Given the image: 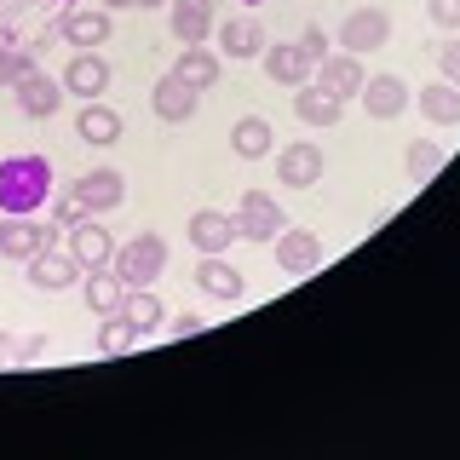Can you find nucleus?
Returning a JSON list of instances; mask_svg holds the SVG:
<instances>
[{
	"label": "nucleus",
	"mask_w": 460,
	"mask_h": 460,
	"mask_svg": "<svg viewBox=\"0 0 460 460\" xmlns=\"http://www.w3.org/2000/svg\"><path fill=\"white\" fill-rule=\"evenodd\" d=\"M184 236H190L196 253H230V242H236V213H219V208H196L190 225H184Z\"/></svg>",
	"instance_id": "16"
},
{
	"label": "nucleus",
	"mask_w": 460,
	"mask_h": 460,
	"mask_svg": "<svg viewBox=\"0 0 460 460\" xmlns=\"http://www.w3.org/2000/svg\"><path fill=\"white\" fill-rule=\"evenodd\" d=\"M402 167H409V184H431L443 167H449V150L431 144V138H414L409 150H402Z\"/></svg>",
	"instance_id": "28"
},
{
	"label": "nucleus",
	"mask_w": 460,
	"mask_h": 460,
	"mask_svg": "<svg viewBox=\"0 0 460 460\" xmlns=\"http://www.w3.org/2000/svg\"><path fill=\"white\" fill-rule=\"evenodd\" d=\"M110 270L127 288H155V277L167 270V236H162V230H138L133 242H115Z\"/></svg>",
	"instance_id": "2"
},
{
	"label": "nucleus",
	"mask_w": 460,
	"mask_h": 460,
	"mask_svg": "<svg viewBox=\"0 0 460 460\" xmlns=\"http://www.w3.org/2000/svg\"><path fill=\"white\" fill-rule=\"evenodd\" d=\"M121 311L133 316V328H138L144 340H150L155 328L167 323V305H162V299H155V288H133V294H127V305H121Z\"/></svg>",
	"instance_id": "30"
},
{
	"label": "nucleus",
	"mask_w": 460,
	"mask_h": 460,
	"mask_svg": "<svg viewBox=\"0 0 460 460\" xmlns=\"http://www.w3.org/2000/svg\"><path fill=\"white\" fill-rule=\"evenodd\" d=\"M121 133H127V121L104 104V98L81 104V115H75V138H81V144H115Z\"/></svg>",
	"instance_id": "26"
},
{
	"label": "nucleus",
	"mask_w": 460,
	"mask_h": 460,
	"mask_svg": "<svg viewBox=\"0 0 460 460\" xmlns=\"http://www.w3.org/2000/svg\"><path fill=\"white\" fill-rule=\"evenodd\" d=\"M230 150H236L242 162H265V155H277V127H270L265 115H242V121L230 127Z\"/></svg>",
	"instance_id": "23"
},
{
	"label": "nucleus",
	"mask_w": 460,
	"mask_h": 460,
	"mask_svg": "<svg viewBox=\"0 0 460 460\" xmlns=\"http://www.w3.org/2000/svg\"><path fill=\"white\" fill-rule=\"evenodd\" d=\"M316 86H328L334 98H357L363 93V81H368V69H363V58L357 52H328L323 64H316Z\"/></svg>",
	"instance_id": "20"
},
{
	"label": "nucleus",
	"mask_w": 460,
	"mask_h": 460,
	"mask_svg": "<svg viewBox=\"0 0 460 460\" xmlns=\"http://www.w3.org/2000/svg\"><path fill=\"white\" fill-rule=\"evenodd\" d=\"M414 110L426 115L431 127H460V86L455 81H426V86H414Z\"/></svg>",
	"instance_id": "22"
},
{
	"label": "nucleus",
	"mask_w": 460,
	"mask_h": 460,
	"mask_svg": "<svg viewBox=\"0 0 460 460\" xmlns=\"http://www.w3.org/2000/svg\"><path fill=\"white\" fill-rule=\"evenodd\" d=\"M213 35H219V58H230V64H242V58H259V52H265V23H259L253 12L213 23Z\"/></svg>",
	"instance_id": "18"
},
{
	"label": "nucleus",
	"mask_w": 460,
	"mask_h": 460,
	"mask_svg": "<svg viewBox=\"0 0 460 460\" xmlns=\"http://www.w3.org/2000/svg\"><path fill=\"white\" fill-rule=\"evenodd\" d=\"M385 40H392V12H380V6H357V12H345V23H340V52H380Z\"/></svg>",
	"instance_id": "7"
},
{
	"label": "nucleus",
	"mask_w": 460,
	"mask_h": 460,
	"mask_svg": "<svg viewBox=\"0 0 460 460\" xmlns=\"http://www.w3.org/2000/svg\"><path fill=\"white\" fill-rule=\"evenodd\" d=\"M277 179L288 190H311V184H323V144L316 138H294L277 150Z\"/></svg>",
	"instance_id": "8"
},
{
	"label": "nucleus",
	"mask_w": 460,
	"mask_h": 460,
	"mask_svg": "<svg viewBox=\"0 0 460 460\" xmlns=\"http://www.w3.org/2000/svg\"><path fill=\"white\" fill-rule=\"evenodd\" d=\"M150 110H155V121H167V127H184V121H190V115L201 110V93H196V86H184V81L167 69V75L150 86Z\"/></svg>",
	"instance_id": "14"
},
{
	"label": "nucleus",
	"mask_w": 460,
	"mask_h": 460,
	"mask_svg": "<svg viewBox=\"0 0 460 460\" xmlns=\"http://www.w3.org/2000/svg\"><path fill=\"white\" fill-rule=\"evenodd\" d=\"M438 75L460 86V35H449V40L438 47Z\"/></svg>",
	"instance_id": "36"
},
{
	"label": "nucleus",
	"mask_w": 460,
	"mask_h": 460,
	"mask_svg": "<svg viewBox=\"0 0 460 460\" xmlns=\"http://www.w3.org/2000/svg\"><path fill=\"white\" fill-rule=\"evenodd\" d=\"M127 294H133V288H127L121 277H115L110 265H104V270H86V282H81V299H86V311H98V316L121 311V305H127Z\"/></svg>",
	"instance_id": "27"
},
{
	"label": "nucleus",
	"mask_w": 460,
	"mask_h": 460,
	"mask_svg": "<svg viewBox=\"0 0 460 460\" xmlns=\"http://www.w3.org/2000/svg\"><path fill=\"white\" fill-rule=\"evenodd\" d=\"M104 6H110V12H127V6H133V0H104Z\"/></svg>",
	"instance_id": "39"
},
{
	"label": "nucleus",
	"mask_w": 460,
	"mask_h": 460,
	"mask_svg": "<svg viewBox=\"0 0 460 460\" xmlns=\"http://www.w3.org/2000/svg\"><path fill=\"white\" fill-rule=\"evenodd\" d=\"M133 6H138V12H150V6H167V0H133Z\"/></svg>",
	"instance_id": "38"
},
{
	"label": "nucleus",
	"mask_w": 460,
	"mask_h": 460,
	"mask_svg": "<svg viewBox=\"0 0 460 460\" xmlns=\"http://www.w3.org/2000/svg\"><path fill=\"white\" fill-rule=\"evenodd\" d=\"M357 98L368 104V115H374V121H397V115L414 104V93H409V81H402V75H368Z\"/></svg>",
	"instance_id": "19"
},
{
	"label": "nucleus",
	"mask_w": 460,
	"mask_h": 460,
	"mask_svg": "<svg viewBox=\"0 0 460 460\" xmlns=\"http://www.w3.org/2000/svg\"><path fill=\"white\" fill-rule=\"evenodd\" d=\"M23 277H29V288H40V294H69L86 270L69 259V248L58 253V248H40L35 259H23Z\"/></svg>",
	"instance_id": "9"
},
{
	"label": "nucleus",
	"mask_w": 460,
	"mask_h": 460,
	"mask_svg": "<svg viewBox=\"0 0 460 460\" xmlns=\"http://www.w3.org/2000/svg\"><path fill=\"white\" fill-rule=\"evenodd\" d=\"M23 69H35V52L29 47H0V93H12Z\"/></svg>",
	"instance_id": "32"
},
{
	"label": "nucleus",
	"mask_w": 460,
	"mask_h": 460,
	"mask_svg": "<svg viewBox=\"0 0 460 460\" xmlns=\"http://www.w3.org/2000/svg\"><path fill=\"white\" fill-rule=\"evenodd\" d=\"M282 230H288V213L277 208V196L259 190V184H253V190H242V201H236V236L242 242H265V248H270Z\"/></svg>",
	"instance_id": "4"
},
{
	"label": "nucleus",
	"mask_w": 460,
	"mask_h": 460,
	"mask_svg": "<svg viewBox=\"0 0 460 460\" xmlns=\"http://www.w3.org/2000/svg\"><path fill=\"white\" fill-rule=\"evenodd\" d=\"M69 259H75L81 270H104L110 259H115V236L98 225V213H93V219H81V225H69Z\"/></svg>",
	"instance_id": "17"
},
{
	"label": "nucleus",
	"mask_w": 460,
	"mask_h": 460,
	"mask_svg": "<svg viewBox=\"0 0 460 460\" xmlns=\"http://www.w3.org/2000/svg\"><path fill=\"white\" fill-rule=\"evenodd\" d=\"M144 334L133 328V316L127 311H110L104 316V328H98V357H121V351H133Z\"/></svg>",
	"instance_id": "29"
},
{
	"label": "nucleus",
	"mask_w": 460,
	"mask_h": 460,
	"mask_svg": "<svg viewBox=\"0 0 460 460\" xmlns=\"http://www.w3.org/2000/svg\"><path fill=\"white\" fill-rule=\"evenodd\" d=\"M12 93H18V110L29 115V121H52V115L58 110H64V81H58V75H47V69H23V75H18V86H12Z\"/></svg>",
	"instance_id": "6"
},
{
	"label": "nucleus",
	"mask_w": 460,
	"mask_h": 460,
	"mask_svg": "<svg viewBox=\"0 0 460 460\" xmlns=\"http://www.w3.org/2000/svg\"><path fill=\"white\" fill-rule=\"evenodd\" d=\"M58 81H64V93H69V98L93 104V98H104V93H110V58H104V52H75V58H69V69H64Z\"/></svg>",
	"instance_id": "11"
},
{
	"label": "nucleus",
	"mask_w": 460,
	"mask_h": 460,
	"mask_svg": "<svg viewBox=\"0 0 460 460\" xmlns=\"http://www.w3.org/2000/svg\"><path fill=\"white\" fill-rule=\"evenodd\" d=\"M69 190H75V201H81L86 213H115L127 201V179L115 167H93V172H81Z\"/></svg>",
	"instance_id": "13"
},
{
	"label": "nucleus",
	"mask_w": 460,
	"mask_h": 460,
	"mask_svg": "<svg viewBox=\"0 0 460 460\" xmlns=\"http://www.w3.org/2000/svg\"><path fill=\"white\" fill-rule=\"evenodd\" d=\"M196 288H201L208 299H225V305H236L248 282H242V270L230 265L225 253H201V265H196Z\"/></svg>",
	"instance_id": "21"
},
{
	"label": "nucleus",
	"mask_w": 460,
	"mask_h": 460,
	"mask_svg": "<svg viewBox=\"0 0 460 460\" xmlns=\"http://www.w3.org/2000/svg\"><path fill=\"white\" fill-rule=\"evenodd\" d=\"M248 6H259V0H248Z\"/></svg>",
	"instance_id": "41"
},
{
	"label": "nucleus",
	"mask_w": 460,
	"mask_h": 460,
	"mask_svg": "<svg viewBox=\"0 0 460 460\" xmlns=\"http://www.w3.org/2000/svg\"><path fill=\"white\" fill-rule=\"evenodd\" d=\"M81 219H93V213L75 201V190H52V225L69 230V225H81Z\"/></svg>",
	"instance_id": "33"
},
{
	"label": "nucleus",
	"mask_w": 460,
	"mask_h": 460,
	"mask_svg": "<svg viewBox=\"0 0 460 460\" xmlns=\"http://www.w3.org/2000/svg\"><path fill=\"white\" fill-rule=\"evenodd\" d=\"M270 248H277L282 277H311V270L323 265V236H316V230H294V225H288Z\"/></svg>",
	"instance_id": "15"
},
{
	"label": "nucleus",
	"mask_w": 460,
	"mask_h": 460,
	"mask_svg": "<svg viewBox=\"0 0 460 460\" xmlns=\"http://www.w3.org/2000/svg\"><path fill=\"white\" fill-rule=\"evenodd\" d=\"M172 75H179L184 86H196V93H208V86H219V75H225V58L208 52V47H184L179 58H172Z\"/></svg>",
	"instance_id": "25"
},
{
	"label": "nucleus",
	"mask_w": 460,
	"mask_h": 460,
	"mask_svg": "<svg viewBox=\"0 0 460 460\" xmlns=\"http://www.w3.org/2000/svg\"><path fill=\"white\" fill-rule=\"evenodd\" d=\"M167 340H190V334H201L208 328V316H196V311H179V316H167Z\"/></svg>",
	"instance_id": "35"
},
{
	"label": "nucleus",
	"mask_w": 460,
	"mask_h": 460,
	"mask_svg": "<svg viewBox=\"0 0 460 460\" xmlns=\"http://www.w3.org/2000/svg\"><path fill=\"white\" fill-rule=\"evenodd\" d=\"M294 115H299L305 127H334L340 115H345V98H334L328 86L305 81V86H294Z\"/></svg>",
	"instance_id": "24"
},
{
	"label": "nucleus",
	"mask_w": 460,
	"mask_h": 460,
	"mask_svg": "<svg viewBox=\"0 0 460 460\" xmlns=\"http://www.w3.org/2000/svg\"><path fill=\"white\" fill-rule=\"evenodd\" d=\"M58 236H69V230H58L52 219L40 225L35 213H0V259H35L40 248H58Z\"/></svg>",
	"instance_id": "3"
},
{
	"label": "nucleus",
	"mask_w": 460,
	"mask_h": 460,
	"mask_svg": "<svg viewBox=\"0 0 460 460\" xmlns=\"http://www.w3.org/2000/svg\"><path fill=\"white\" fill-rule=\"evenodd\" d=\"M259 64H265V75H270V81H282V86H305V81L316 75V58L299 47V40H277V47L265 40Z\"/></svg>",
	"instance_id": "12"
},
{
	"label": "nucleus",
	"mask_w": 460,
	"mask_h": 460,
	"mask_svg": "<svg viewBox=\"0 0 460 460\" xmlns=\"http://www.w3.org/2000/svg\"><path fill=\"white\" fill-rule=\"evenodd\" d=\"M58 6H75V0H58Z\"/></svg>",
	"instance_id": "40"
},
{
	"label": "nucleus",
	"mask_w": 460,
	"mask_h": 460,
	"mask_svg": "<svg viewBox=\"0 0 460 460\" xmlns=\"http://www.w3.org/2000/svg\"><path fill=\"white\" fill-rule=\"evenodd\" d=\"M58 179H52V162L35 150H18V155H0V213H40L52 201Z\"/></svg>",
	"instance_id": "1"
},
{
	"label": "nucleus",
	"mask_w": 460,
	"mask_h": 460,
	"mask_svg": "<svg viewBox=\"0 0 460 460\" xmlns=\"http://www.w3.org/2000/svg\"><path fill=\"white\" fill-rule=\"evenodd\" d=\"M47 357V334H6L0 328V368H29V363H40Z\"/></svg>",
	"instance_id": "31"
},
{
	"label": "nucleus",
	"mask_w": 460,
	"mask_h": 460,
	"mask_svg": "<svg viewBox=\"0 0 460 460\" xmlns=\"http://www.w3.org/2000/svg\"><path fill=\"white\" fill-rule=\"evenodd\" d=\"M219 23V0H167V29L179 47H201Z\"/></svg>",
	"instance_id": "10"
},
{
	"label": "nucleus",
	"mask_w": 460,
	"mask_h": 460,
	"mask_svg": "<svg viewBox=\"0 0 460 460\" xmlns=\"http://www.w3.org/2000/svg\"><path fill=\"white\" fill-rule=\"evenodd\" d=\"M299 47H305L316 64H323V58H328V35H323V29H305V35H299Z\"/></svg>",
	"instance_id": "37"
},
{
	"label": "nucleus",
	"mask_w": 460,
	"mask_h": 460,
	"mask_svg": "<svg viewBox=\"0 0 460 460\" xmlns=\"http://www.w3.org/2000/svg\"><path fill=\"white\" fill-rule=\"evenodd\" d=\"M426 18L438 29H449V35H460V0H426Z\"/></svg>",
	"instance_id": "34"
},
{
	"label": "nucleus",
	"mask_w": 460,
	"mask_h": 460,
	"mask_svg": "<svg viewBox=\"0 0 460 460\" xmlns=\"http://www.w3.org/2000/svg\"><path fill=\"white\" fill-rule=\"evenodd\" d=\"M110 29H115V12L110 6H64V18H58V35L69 40L75 52H98L110 40Z\"/></svg>",
	"instance_id": "5"
}]
</instances>
